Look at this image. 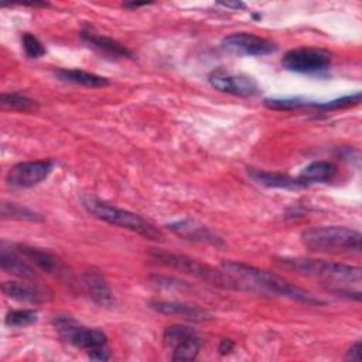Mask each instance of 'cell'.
Segmentation results:
<instances>
[{
	"label": "cell",
	"instance_id": "cell-19",
	"mask_svg": "<svg viewBox=\"0 0 362 362\" xmlns=\"http://www.w3.org/2000/svg\"><path fill=\"white\" fill-rule=\"evenodd\" d=\"M55 76L62 82L82 85L86 88H103L110 83V81L105 76L78 68H61L55 71Z\"/></svg>",
	"mask_w": 362,
	"mask_h": 362
},
{
	"label": "cell",
	"instance_id": "cell-7",
	"mask_svg": "<svg viewBox=\"0 0 362 362\" xmlns=\"http://www.w3.org/2000/svg\"><path fill=\"white\" fill-rule=\"evenodd\" d=\"M332 54L324 48L300 47L293 48L281 58V65L291 72L318 74L329 68Z\"/></svg>",
	"mask_w": 362,
	"mask_h": 362
},
{
	"label": "cell",
	"instance_id": "cell-12",
	"mask_svg": "<svg viewBox=\"0 0 362 362\" xmlns=\"http://www.w3.org/2000/svg\"><path fill=\"white\" fill-rule=\"evenodd\" d=\"M167 228L175 233L177 236L187 239L189 242H198V243H206L212 246H223L225 242L221 236H218L215 232H212L206 225L195 221V219H180L170 222Z\"/></svg>",
	"mask_w": 362,
	"mask_h": 362
},
{
	"label": "cell",
	"instance_id": "cell-23",
	"mask_svg": "<svg viewBox=\"0 0 362 362\" xmlns=\"http://www.w3.org/2000/svg\"><path fill=\"white\" fill-rule=\"evenodd\" d=\"M0 103L3 109L8 110H18V112H28L37 107L35 100L27 98L21 93H3L0 98Z\"/></svg>",
	"mask_w": 362,
	"mask_h": 362
},
{
	"label": "cell",
	"instance_id": "cell-15",
	"mask_svg": "<svg viewBox=\"0 0 362 362\" xmlns=\"http://www.w3.org/2000/svg\"><path fill=\"white\" fill-rule=\"evenodd\" d=\"M81 286L89 298L100 307H112L115 304V296L109 287L106 279L96 270H86L82 274Z\"/></svg>",
	"mask_w": 362,
	"mask_h": 362
},
{
	"label": "cell",
	"instance_id": "cell-22",
	"mask_svg": "<svg viewBox=\"0 0 362 362\" xmlns=\"http://www.w3.org/2000/svg\"><path fill=\"white\" fill-rule=\"evenodd\" d=\"M1 218H10V219H18V221H41V215L31 211L27 206L14 204V202H3L1 204Z\"/></svg>",
	"mask_w": 362,
	"mask_h": 362
},
{
	"label": "cell",
	"instance_id": "cell-25",
	"mask_svg": "<svg viewBox=\"0 0 362 362\" xmlns=\"http://www.w3.org/2000/svg\"><path fill=\"white\" fill-rule=\"evenodd\" d=\"M359 102H361V92H355V93L335 98V99L327 100V102H314L313 100L311 107H315L320 110H338V109L352 107V106L358 105Z\"/></svg>",
	"mask_w": 362,
	"mask_h": 362
},
{
	"label": "cell",
	"instance_id": "cell-24",
	"mask_svg": "<svg viewBox=\"0 0 362 362\" xmlns=\"http://www.w3.org/2000/svg\"><path fill=\"white\" fill-rule=\"evenodd\" d=\"M264 106L273 110H296L303 107H311L313 100H308L305 98H272L264 99Z\"/></svg>",
	"mask_w": 362,
	"mask_h": 362
},
{
	"label": "cell",
	"instance_id": "cell-14",
	"mask_svg": "<svg viewBox=\"0 0 362 362\" xmlns=\"http://www.w3.org/2000/svg\"><path fill=\"white\" fill-rule=\"evenodd\" d=\"M148 307L153 308L154 311L165 315H175L188 321L194 322H201V321H208L212 318V315L194 304H187V303H180V301H167V300H153L148 303Z\"/></svg>",
	"mask_w": 362,
	"mask_h": 362
},
{
	"label": "cell",
	"instance_id": "cell-11",
	"mask_svg": "<svg viewBox=\"0 0 362 362\" xmlns=\"http://www.w3.org/2000/svg\"><path fill=\"white\" fill-rule=\"evenodd\" d=\"M54 165L55 163L52 160L18 163L8 170L6 181L13 188H31L47 180L52 173Z\"/></svg>",
	"mask_w": 362,
	"mask_h": 362
},
{
	"label": "cell",
	"instance_id": "cell-28",
	"mask_svg": "<svg viewBox=\"0 0 362 362\" xmlns=\"http://www.w3.org/2000/svg\"><path fill=\"white\" fill-rule=\"evenodd\" d=\"M361 349H362V344H361V341L354 342V344L349 346V349L346 351L345 359H346V361H355V362H359V361L362 359V352H361Z\"/></svg>",
	"mask_w": 362,
	"mask_h": 362
},
{
	"label": "cell",
	"instance_id": "cell-9",
	"mask_svg": "<svg viewBox=\"0 0 362 362\" xmlns=\"http://www.w3.org/2000/svg\"><path fill=\"white\" fill-rule=\"evenodd\" d=\"M208 82L214 89L228 95L250 98L259 93V85L252 76L246 74H232L223 68L214 69L208 75Z\"/></svg>",
	"mask_w": 362,
	"mask_h": 362
},
{
	"label": "cell",
	"instance_id": "cell-31",
	"mask_svg": "<svg viewBox=\"0 0 362 362\" xmlns=\"http://www.w3.org/2000/svg\"><path fill=\"white\" fill-rule=\"evenodd\" d=\"M147 4V1H144V3H136V1H133V3H124L123 6L124 7H132V8H137V7H141V6H146Z\"/></svg>",
	"mask_w": 362,
	"mask_h": 362
},
{
	"label": "cell",
	"instance_id": "cell-13",
	"mask_svg": "<svg viewBox=\"0 0 362 362\" xmlns=\"http://www.w3.org/2000/svg\"><path fill=\"white\" fill-rule=\"evenodd\" d=\"M0 264L1 269L6 273H10L16 277H20L25 281L35 283L40 279L38 269H35L24 256H21L14 247L10 246L6 247V245H1V252H0Z\"/></svg>",
	"mask_w": 362,
	"mask_h": 362
},
{
	"label": "cell",
	"instance_id": "cell-27",
	"mask_svg": "<svg viewBox=\"0 0 362 362\" xmlns=\"http://www.w3.org/2000/svg\"><path fill=\"white\" fill-rule=\"evenodd\" d=\"M21 45L28 58L37 59L45 54L44 44L31 33H23L21 35Z\"/></svg>",
	"mask_w": 362,
	"mask_h": 362
},
{
	"label": "cell",
	"instance_id": "cell-8",
	"mask_svg": "<svg viewBox=\"0 0 362 362\" xmlns=\"http://www.w3.org/2000/svg\"><path fill=\"white\" fill-rule=\"evenodd\" d=\"M163 341L173 351L174 361H194L201 351V341L197 332L187 325L174 324L164 329Z\"/></svg>",
	"mask_w": 362,
	"mask_h": 362
},
{
	"label": "cell",
	"instance_id": "cell-20",
	"mask_svg": "<svg viewBox=\"0 0 362 362\" xmlns=\"http://www.w3.org/2000/svg\"><path fill=\"white\" fill-rule=\"evenodd\" d=\"M1 290L6 297L16 300L18 303L27 304H38L42 301V293L37 286H31L23 281H4L1 284Z\"/></svg>",
	"mask_w": 362,
	"mask_h": 362
},
{
	"label": "cell",
	"instance_id": "cell-29",
	"mask_svg": "<svg viewBox=\"0 0 362 362\" xmlns=\"http://www.w3.org/2000/svg\"><path fill=\"white\" fill-rule=\"evenodd\" d=\"M233 345H235L233 341H230V339H222L221 344H219V352H221L222 355H225V354H228V352L232 351Z\"/></svg>",
	"mask_w": 362,
	"mask_h": 362
},
{
	"label": "cell",
	"instance_id": "cell-2",
	"mask_svg": "<svg viewBox=\"0 0 362 362\" xmlns=\"http://www.w3.org/2000/svg\"><path fill=\"white\" fill-rule=\"evenodd\" d=\"M276 263L283 269L321 280L332 293L348 294V297L355 294L361 297L359 290L354 291L351 288V284L358 286L361 283L362 270L358 266L310 257H280Z\"/></svg>",
	"mask_w": 362,
	"mask_h": 362
},
{
	"label": "cell",
	"instance_id": "cell-6",
	"mask_svg": "<svg viewBox=\"0 0 362 362\" xmlns=\"http://www.w3.org/2000/svg\"><path fill=\"white\" fill-rule=\"evenodd\" d=\"M150 256L170 267V269H175L184 274L192 276L206 284L211 286H216L219 288H229V290H242V286L233 279L230 277L228 273H225L223 270H218L206 263H202L194 257H189L187 255H178V253H173V252H167V250H161V249H151L150 250Z\"/></svg>",
	"mask_w": 362,
	"mask_h": 362
},
{
	"label": "cell",
	"instance_id": "cell-30",
	"mask_svg": "<svg viewBox=\"0 0 362 362\" xmlns=\"http://www.w3.org/2000/svg\"><path fill=\"white\" fill-rule=\"evenodd\" d=\"M221 6L226 7V8H235V10H239V8H245V3L242 1H222L219 3Z\"/></svg>",
	"mask_w": 362,
	"mask_h": 362
},
{
	"label": "cell",
	"instance_id": "cell-1",
	"mask_svg": "<svg viewBox=\"0 0 362 362\" xmlns=\"http://www.w3.org/2000/svg\"><path fill=\"white\" fill-rule=\"evenodd\" d=\"M222 270L233 277L245 291H257L263 294H272L293 300L305 305H321L322 301L313 296L310 291L290 283L284 277L267 272L252 264L242 262L225 260L221 264Z\"/></svg>",
	"mask_w": 362,
	"mask_h": 362
},
{
	"label": "cell",
	"instance_id": "cell-3",
	"mask_svg": "<svg viewBox=\"0 0 362 362\" xmlns=\"http://www.w3.org/2000/svg\"><path fill=\"white\" fill-rule=\"evenodd\" d=\"M82 206L86 209L88 214L95 216L99 221H103L106 223H110L117 228L127 229L133 233H137L146 239L151 240H163V233L158 228H156L151 222L140 216L139 214H134L132 211L119 208L116 205H112L98 197L93 195H83L81 198Z\"/></svg>",
	"mask_w": 362,
	"mask_h": 362
},
{
	"label": "cell",
	"instance_id": "cell-16",
	"mask_svg": "<svg viewBox=\"0 0 362 362\" xmlns=\"http://www.w3.org/2000/svg\"><path fill=\"white\" fill-rule=\"evenodd\" d=\"M81 40L89 48L98 51L102 55L110 57V58H132L133 57V52L123 44H120L119 41H116L110 37L102 35V34H96L93 31H82Z\"/></svg>",
	"mask_w": 362,
	"mask_h": 362
},
{
	"label": "cell",
	"instance_id": "cell-4",
	"mask_svg": "<svg viewBox=\"0 0 362 362\" xmlns=\"http://www.w3.org/2000/svg\"><path fill=\"white\" fill-rule=\"evenodd\" d=\"M361 239L359 230L337 225L314 226L301 232V243L317 253H359Z\"/></svg>",
	"mask_w": 362,
	"mask_h": 362
},
{
	"label": "cell",
	"instance_id": "cell-21",
	"mask_svg": "<svg viewBox=\"0 0 362 362\" xmlns=\"http://www.w3.org/2000/svg\"><path fill=\"white\" fill-rule=\"evenodd\" d=\"M337 174V165L331 161L320 160L310 163L297 177L305 187L315 182H327L331 181Z\"/></svg>",
	"mask_w": 362,
	"mask_h": 362
},
{
	"label": "cell",
	"instance_id": "cell-26",
	"mask_svg": "<svg viewBox=\"0 0 362 362\" xmlns=\"http://www.w3.org/2000/svg\"><path fill=\"white\" fill-rule=\"evenodd\" d=\"M38 320V313L28 308H20V310H11L4 317V324L8 327H27L34 324Z\"/></svg>",
	"mask_w": 362,
	"mask_h": 362
},
{
	"label": "cell",
	"instance_id": "cell-10",
	"mask_svg": "<svg viewBox=\"0 0 362 362\" xmlns=\"http://www.w3.org/2000/svg\"><path fill=\"white\" fill-rule=\"evenodd\" d=\"M221 48L235 55L262 57L277 51V45L260 35L252 33H235L221 41Z\"/></svg>",
	"mask_w": 362,
	"mask_h": 362
},
{
	"label": "cell",
	"instance_id": "cell-18",
	"mask_svg": "<svg viewBox=\"0 0 362 362\" xmlns=\"http://www.w3.org/2000/svg\"><path fill=\"white\" fill-rule=\"evenodd\" d=\"M247 174L256 184L267 187V188L298 189V188L305 187L298 178H294V177H290V175L281 174V173L264 171V170H259V168H249Z\"/></svg>",
	"mask_w": 362,
	"mask_h": 362
},
{
	"label": "cell",
	"instance_id": "cell-17",
	"mask_svg": "<svg viewBox=\"0 0 362 362\" xmlns=\"http://www.w3.org/2000/svg\"><path fill=\"white\" fill-rule=\"evenodd\" d=\"M13 247L21 255L24 256L35 269L48 273V274H59L61 270V263L59 260L49 252L40 249V247H34V246H28V245H13Z\"/></svg>",
	"mask_w": 362,
	"mask_h": 362
},
{
	"label": "cell",
	"instance_id": "cell-5",
	"mask_svg": "<svg viewBox=\"0 0 362 362\" xmlns=\"http://www.w3.org/2000/svg\"><path fill=\"white\" fill-rule=\"evenodd\" d=\"M52 325L65 342L78 349H83L89 359L107 361L110 358L107 337L103 331L85 327L68 315H55Z\"/></svg>",
	"mask_w": 362,
	"mask_h": 362
}]
</instances>
